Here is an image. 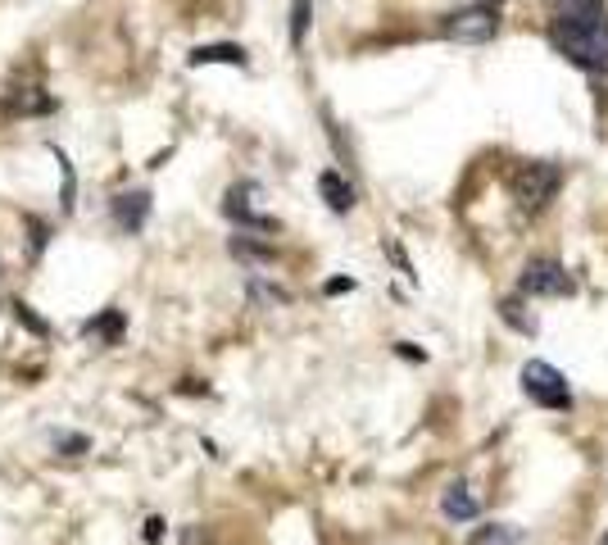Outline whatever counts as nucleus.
Listing matches in <instances>:
<instances>
[{"mask_svg": "<svg viewBox=\"0 0 608 545\" xmlns=\"http://www.w3.org/2000/svg\"><path fill=\"white\" fill-rule=\"evenodd\" d=\"M441 514L450 523H472V518L482 514V500H477V491H472L467 482H450L445 496H441Z\"/></svg>", "mask_w": 608, "mask_h": 545, "instance_id": "9", "label": "nucleus"}, {"mask_svg": "<svg viewBox=\"0 0 608 545\" xmlns=\"http://www.w3.org/2000/svg\"><path fill=\"white\" fill-rule=\"evenodd\" d=\"M563 186V169L550 164V160H535V164H522L513 173V204L531 219V214H545L550 210V200L559 195Z\"/></svg>", "mask_w": 608, "mask_h": 545, "instance_id": "2", "label": "nucleus"}, {"mask_svg": "<svg viewBox=\"0 0 608 545\" xmlns=\"http://www.w3.org/2000/svg\"><path fill=\"white\" fill-rule=\"evenodd\" d=\"M50 109H55V96L41 91V87H23V91H10L0 100V114H10V118H37V114H50Z\"/></svg>", "mask_w": 608, "mask_h": 545, "instance_id": "7", "label": "nucleus"}, {"mask_svg": "<svg viewBox=\"0 0 608 545\" xmlns=\"http://www.w3.org/2000/svg\"><path fill=\"white\" fill-rule=\"evenodd\" d=\"M250 296H254V300H263V305H287V291L263 287V282H250Z\"/></svg>", "mask_w": 608, "mask_h": 545, "instance_id": "18", "label": "nucleus"}, {"mask_svg": "<svg viewBox=\"0 0 608 545\" xmlns=\"http://www.w3.org/2000/svg\"><path fill=\"white\" fill-rule=\"evenodd\" d=\"M500 318H504L509 327H518V332L535 336V318H531V309H527V300H522V296H509V300H500Z\"/></svg>", "mask_w": 608, "mask_h": 545, "instance_id": "13", "label": "nucleus"}, {"mask_svg": "<svg viewBox=\"0 0 608 545\" xmlns=\"http://www.w3.org/2000/svg\"><path fill=\"white\" fill-rule=\"evenodd\" d=\"M604 545H608V536H604Z\"/></svg>", "mask_w": 608, "mask_h": 545, "instance_id": "23", "label": "nucleus"}, {"mask_svg": "<svg viewBox=\"0 0 608 545\" xmlns=\"http://www.w3.org/2000/svg\"><path fill=\"white\" fill-rule=\"evenodd\" d=\"M467 545H522V532L509 527V523H486V527L472 532Z\"/></svg>", "mask_w": 608, "mask_h": 545, "instance_id": "12", "label": "nucleus"}, {"mask_svg": "<svg viewBox=\"0 0 608 545\" xmlns=\"http://www.w3.org/2000/svg\"><path fill=\"white\" fill-rule=\"evenodd\" d=\"M191 64H195V68H200V64H236V68H245V50L232 46V41L200 46V50H191Z\"/></svg>", "mask_w": 608, "mask_h": 545, "instance_id": "11", "label": "nucleus"}, {"mask_svg": "<svg viewBox=\"0 0 608 545\" xmlns=\"http://www.w3.org/2000/svg\"><path fill=\"white\" fill-rule=\"evenodd\" d=\"M495 32H500V5H491V0H477V5H463L441 19V37L463 41V46H482Z\"/></svg>", "mask_w": 608, "mask_h": 545, "instance_id": "3", "label": "nucleus"}, {"mask_svg": "<svg viewBox=\"0 0 608 545\" xmlns=\"http://www.w3.org/2000/svg\"><path fill=\"white\" fill-rule=\"evenodd\" d=\"M577 291L572 282V272L559 264V259H531L522 268V278H518V296H540V300H568Z\"/></svg>", "mask_w": 608, "mask_h": 545, "instance_id": "5", "label": "nucleus"}, {"mask_svg": "<svg viewBox=\"0 0 608 545\" xmlns=\"http://www.w3.org/2000/svg\"><path fill=\"white\" fill-rule=\"evenodd\" d=\"M559 55H568L586 74H608V14L595 19H554L550 28Z\"/></svg>", "mask_w": 608, "mask_h": 545, "instance_id": "1", "label": "nucleus"}, {"mask_svg": "<svg viewBox=\"0 0 608 545\" xmlns=\"http://www.w3.org/2000/svg\"><path fill=\"white\" fill-rule=\"evenodd\" d=\"M399 355H404V359H427L423 350H414V346H409V341H399Z\"/></svg>", "mask_w": 608, "mask_h": 545, "instance_id": "20", "label": "nucleus"}, {"mask_svg": "<svg viewBox=\"0 0 608 545\" xmlns=\"http://www.w3.org/2000/svg\"><path fill=\"white\" fill-rule=\"evenodd\" d=\"M522 391H527V400H535L540 409H572V386H568V377H563L554 364H545V359H527V364H522Z\"/></svg>", "mask_w": 608, "mask_h": 545, "instance_id": "4", "label": "nucleus"}, {"mask_svg": "<svg viewBox=\"0 0 608 545\" xmlns=\"http://www.w3.org/2000/svg\"><path fill=\"white\" fill-rule=\"evenodd\" d=\"M309 0H295V5H291V46L300 50L304 46V32H309Z\"/></svg>", "mask_w": 608, "mask_h": 545, "instance_id": "16", "label": "nucleus"}, {"mask_svg": "<svg viewBox=\"0 0 608 545\" xmlns=\"http://www.w3.org/2000/svg\"><path fill=\"white\" fill-rule=\"evenodd\" d=\"M350 287H355L350 278H336V282H327V291H331V296H336V291H350Z\"/></svg>", "mask_w": 608, "mask_h": 545, "instance_id": "22", "label": "nucleus"}, {"mask_svg": "<svg viewBox=\"0 0 608 545\" xmlns=\"http://www.w3.org/2000/svg\"><path fill=\"white\" fill-rule=\"evenodd\" d=\"M146 219H150V191H123L114 200V223L123 232H141Z\"/></svg>", "mask_w": 608, "mask_h": 545, "instance_id": "8", "label": "nucleus"}, {"mask_svg": "<svg viewBox=\"0 0 608 545\" xmlns=\"http://www.w3.org/2000/svg\"><path fill=\"white\" fill-rule=\"evenodd\" d=\"M59 450H64V454H87L91 441H87V437H59Z\"/></svg>", "mask_w": 608, "mask_h": 545, "instance_id": "19", "label": "nucleus"}, {"mask_svg": "<svg viewBox=\"0 0 608 545\" xmlns=\"http://www.w3.org/2000/svg\"><path fill=\"white\" fill-rule=\"evenodd\" d=\"M604 14V0H559L554 19H595Z\"/></svg>", "mask_w": 608, "mask_h": 545, "instance_id": "15", "label": "nucleus"}, {"mask_svg": "<svg viewBox=\"0 0 608 545\" xmlns=\"http://www.w3.org/2000/svg\"><path fill=\"white\" fill-rule=\"evenodd\" d=\"M32 246H37V250L46 246V223H32Z\"/></svg>", "mask_w": 608, "mask_h": 545, "instance_id": "21", "label": "nucleus"}, {"mask_svg": "<svg viewBox=\"0 0 608 545\" xmlns=\"http://www.w3.org/2000/svg\"><path fill=\"white\" fill-rule=\"evenodd\" d=\"M250 200H259V186H250V182H245V186H232V191H227V204H223V214H227V219H236L241 228L278 232V219H263Z\"/></svg>", "mask_w": 608, "mask_h": 545, "instance_id": "6", "label": "nucleus"}, {"mask_svg": "<svg viewBox=\"0 0 608 545\" xmlns=\"http://www.w3.org/2000/svg\"><path fill=\"white\" fill-rule=\"evenodd\" d=\"M232 255L245 259V264H273L278 250L273 246H263V241H250V237H232Z\"/></svg>", "mask_w": 608, "mask_h": 545, "instance_id": "14", "label": "nucleus"}, {"mask_svg": "<svg viewBox=\"0 0 608 545\" xmlns=\"http://www.w3.org/2000/svg\"><path fill=\"white\" fill-rule=\"evenodd\" d=\"M318 191H322V200H327V210H336V214H350L355 210V182L350 177H341L336 169H327L322 177H318Z\"/></svg>", "mask_w": 608, "mask_h": 545, "instance_id": "10", "label": "nucleus"}, {"mask_svg": "<svg viewBox=\"0 0 608 545\" xmlns=\"http://www.w3.org/2000/svg\"><path fill=\"white\" fill-rule=\"evenodd\" d=\"M59 155V151H55ZM59 164H64V186H59V204L64 210H73V200H78V186H73V173H69V160L59 155Z\"/></svg>", "mask_w": 608, "mask_h": 545, "instance_id": "17", "label": "nucleus"}]
</instances>
